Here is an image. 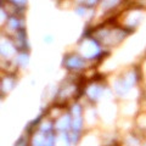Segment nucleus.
I'll use <instances>...</instances> for the list:
<instances>
[{"label":"nucleus","instance_id":"f03ea898","mask_svg":"<svg viewBox=\"0 0 146 146\" xmlns=\"http://www.w3.org/2000/svg\"><path fill=\"white\" fill-rule=\"evenodd\" d=\"M65 65L68 70H80V68L84 67L85 62L83 57L78 56V55H72V56H68L65 60Z\"/></svg>","mask_w":146,"mask_h":146},{"label":"nucleus","instance_id":"7ed1b4c3","mask_svg":"<svg viewBox=\"0 0 146 146\" xmlns=\"http://www.w3.org/2000/svg\"><path fill=\"white\" fill-rule=\"evenodd\" d=\"M13 86H15V80H13L12 77L6 76L0 79V93L6 94L13 89Z\"/></svg>","mask_w":146,"mask_h":146},{"label":"nucleus","instance_id":"6e6552de","mask_svg":"<svg viewBox=\"0 0 146 146\" xmlns=\"http://www.w3.org/2000/svg\"><path fill=\"white\" fill-rule=\"evenodd\" d=\"M1 5H3V0H0V7H1Z\"/></svg>","mask_w":146,"mask_h":146},{"label":"nucleus","instance_id":"20e7f679","mask_svg":"<svg viewBox=\"0 0 146 146\" xmlns=\"http://www.w3.org/2000/svg\"><path fill=\"white\" fill-rule=\"evenodd\" d=\"M6 3H9L10 5H12L15 9L20 10V9H23L27 5V0H5Z\"/></svg>","mask_w":146,"mask_h":146},{"label":"nucleus","instance_id":"f257e3e1","mask_svg":"<svg viewBox=\"0 0 146 146\" xmlns=\"http://www.w3.org/2000/svg\"><path fill=\"white\" fill-rule=\"evenodd\" d=\"M17 52L16 44L10 38H0V57L4 60H11Z\"/></svg>","mask_w":146,"mask_h":146},{"label":"nucleus","instance_id":"423d86ee","mask_svg":"<svg viewBox=\"0 0 146 146\" xmlns=\"http://www.w3.org/2000/svg\"><path fill=\"white\" fill-rule=\"evenodd\" d=\"M16 61H17V63L20 66H25L26 63L28 62V55H27V52L26 51H21L20 54L17 55Z\"/></svg>","mask_w":146,"mask_h":146},{"label":"nucleus","instance_id":"39448f33","mask_svg":"<svg viewBox=\"0 0 146 146\" xmlns=\"http://www.w3.org/2000/svg\"><path fill=\"white\" fill-rule=\"evenodd\" d=\"M9 15H10V13L7 12L6 7L4 6V5H1V7H0V26L6 25V21H7V18H9Z\"/></svg>","mask_w":146,"mask_h":146},{"label":"nucleus","instance_id":"0eeeda50","mask_svg":"<svg viewBox=\"0 0 146 146\" xmlns=\"http://www.w3.org/2000/svg\"><path fill=\"white\" fill-rule=\"evenodd\" d=\"M45 42H49V43H51L52 42V39H51V36H45Z\"/></svg>","mask_w":146,"mask_h":146}]
</instances>
